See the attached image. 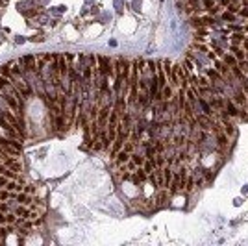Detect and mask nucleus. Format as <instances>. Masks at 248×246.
<instances>
[{
  "instance_id": "obj_17",
  "label": "nucleus",
  "mask_w": 248,
  "mask_h": 246,
  "mask_svg": "<svg viewBox=\"0 0 248 246\" xmlns=\"http://www.w3.org/2000/svg\"><path fill=\"white\" fill-rule=\"evenodd\" d=\"M243 15H244V17H248V8H244V9H243Z\"/></svg>"
},
{
  "instance_id": "obj_10",
  "label": "nucleus",
  "mask_w": 248,
  "mask_h": 246,
  "mask_svg": "<svg viewBox=\"0 0 248 246\" xmlns=\"http://www.w3.org/2000/svg\"><path fill=\"white\" fill-rule=\"evenodd\" d=\"M198 85L200 87H209L211 83H209V80L205 78V76H200V78H198Z\"/></svg>"
},
{
  "instance_id": "obj_1",
  "label": "nucleus",
  "mask_w": 248,
  "mask_h": 246,
  "mask_svg": "<svg viewBox=\"0 0 248 246\" xmlns=\"http://www.w3.org/2000/svg\"><path fill=\"white\" fill-rule=\"evenodd\" d=\"M195 120H196V124H198V128L200 130H204V131H213V122L211 120V117L209 115H205V113H202V115H195Z\"/></svg>"
},
{
  "instance_id": "obj_5",
  "label": "nucleus",
  "mask_w": 248,
  "mask_h": 246,
  "mask_svg": "<svg viewBox=\"0 0 248 246\" xmlns=\"http://www.w3.org/2000/svg\"><path fill=\"white\" fill-rule=\"evenodd\" d=\"M13 213H15L19 219H28V213H30V207L22 206V203H19V206L13 209Z\"/></svg>"
},
{
  "instance_id": "obj_18",
  "label": "nucleus",
  "mask_w": 248,
  "mask_h": 246,
  "mask_svg": "<svg viewBox=\"0 0 248 246\" xmlns=\"http://www.w3.org/2000/svg\"><path fill=\"white\" fill-rule=\"evenodd\" d=\"M244 59H246V61H248V56H244Z\"/></svg>"
},
{
  "instance_id": "obj_13",
  "label": "nucleus",
  "mask_w": 248,
  "mask_h": 246,
  "mask_svg": "<svg viewBox=\"0 0 248 246\" xmlns=\"http://www.w3.org/2000/svg\"><path fill=\"white\" fill-rule=\"evenodd\" d=\"M195 48H196V50H200V52H208V46H204L200 43H195Z\"/></svg>"
},
{
  "instance_id": "obj_6",
  "label": "nucleus",
  "mask_w": 248,
  "mask_h": 246,
  "mask_svg": "<svg viewBox=\"0 0 248 246\" xmlns=\"http://www.w3.org/2000/svg\"><path fill=\"white\" fill-rule=\"evenodd\" d=\"M161 96H163V100H170L172 96H174V93H172V85L170 83H167L163 89H161Z\"/></svg>"
},
{
  "instance_id": "obj_15",
  "label": "nucleus",
  "mask_w": 248,
  "mask_h": 246,
  "mask_svg": "<svg viewBox=\"0 0 248 246\" xmlns=\"http://www.w3.org/2000/svg\"><path fill=\"white\" fill-rule=\"evenodd\" d=\"M224 19L226 20H233V15H231V13H224Z\"/></svg>"
},
{
  "instance_id": "obj_7",
  "label": "nucleus",
  "mask_w": 248,
  "mask_h": 246,
  "mask_svg": "<svg viewBox=\"0 0 248 246\" xmlns=\"http://www.w3.org/2000/svg\"><path fill=\"white\" fill-rule=\"evenodd\" d=\"M154 168H156V163H154V159H146L144 161V165H143V170L150 174V172H154Z\"/></svg>"
},
{
  "instance_id": "obj_12",
  "label": "nucleus",
  "mask_w": 248,
  "mask_h": 246,
  "mask_svg": "<svg viewBox=\"0 0 248 246\" xmlns=\"http://www.w3.org/2000/svg\"><path fill=\"white\" fill-rule=\"evenodd\" d=\"M226 65H230V67L237 65V58H231V56H226Z\"/></svg>"
},
{
  "instance_id": "obj_19",
  "label": "nucleus",
  "mask_w": 248,
  "mask_h": 246,
  "mask_svg": "<svg viewBox=\"0 0 248 246\" xmlns=\"http://www.w3.org/2000/svg\"><path fill=\"white\" fill-rule=\"evenodd\" d=\"M246 111H248V109H246Z\"/></svg>"
},
{
  "instance_id": "obj_4",
  "label": "nucleus",
  "mask_w": 248,
  "mask_h": 246,
  "mask_svg": "<svg viewBox=\"0 0 248 246\" xmlns=\"http://www.w3.org/2000/svg\"><path fill=\"white\" fill-rule=\"evenodd\" d=\"M233 102H235L237 105H246L248 95L244 93V91H235V95H233Z\"/></svg>"
},
{
  "instance_id": "obj_3",
  "label": "nucleus",
  "mask_w": 248,
  "mask_h": 246,
  "mask_svg": "<svg viewBox=\"0 0 248 246\" xmlns=\"http://www.w3.org/2000/svg\"><path fill=\"white\" fill-rule=\"evenodd\" d=\"M215 135H217V144H218V148H222V150H224V148H228V139H230V137L226 135L222 130L217 131Z\"/></svg>"
},
{
  "instance_id": "obj_14",
  "label": "nucleus",
  "mask_w": 248,
  "mask_h": 246,
  "mask_svg": "<svg viewBox=\"0 0 248 246\" xmlns=\"http://www.w3.org/2000/svg\"><path fill=\"white\" fill-rule=\"evenodd\" d=\"M239 41H243V35H233V43H239Z\"/></svg>"
},
{
  "instance_id": "obj_9",
  "label": "nucleus",
  "mask_w": 248,
  "mask_h": 246,
  "mask_svg": "<svg viewBox=\"0 0 248 246\" xmlns=\"http://www.w3.org/2000/svg\"><path fill=\"white\" fill-rule=\"evenodd\" d=\"M239 69L243 70V74H244V76H248V61H246V59L239 61Z\"/></svg>"
},
{
  "instance_id": "obj_16",
  "label": "nucleus",
  "mask_w": 248,
  "mask_h": 246,
  "mask_svg": "<svg viewBox=\"0 0 248 246\" xmlns=\"http://www.w3.org/2000/svg\"><path fill=\"white\" fill-rule=\"evenodd\" d=\"M230 11H231V13H237L239 9H237V6H230Z\"/></svg>"
},
{
  "instance_id": "obj_8",
  "label": "nucleus",
  "mask_w": 248,
  "mask_h": 246,
  "mask_svg": "<svg viewBox=\"0 0 248 246\" xmlns=\"http://www.w3.org/2000/svg\"><path fill=\"white\" fill-rule=\"evenodd\" d=\"M231 52L235 54V58H237V61H243L244 59V52L243 50H239V48H235V46H231Z\"/></svg>"
},
{
  "instance_id": "obj_2",
  "label": "nucleus",
  "mask_w": 248,
  "mask_h": 246,
  "mask_svg": "<svg viewBox=\"0 0 248 246\" xmlns=\"http://www.w3.org/2000/svg\"><path fill=\"white\" fill-rule=\"evenodd\" d=\"M113 161H115V165H117V167H122V165H126L128 161H130V154H128L126 150H119V152L115 154Z\"/></svg>"
},
{
  "instance_id": "obj_11",
  "label": "nucleus",
  "mask_w": 248,
  "mask_h": 246,
  "mask_svg": "<svg viewBox=\"0 0 248 246\" xmlns=\"http://www.w3.org/2000/svg\"><path fill=\"white\" fill-rule=\"evenodd\" d=\"M24 193H28V194H35V187H33L30 181H28V183H24Z\"/></svg>"
}]
</instances>
